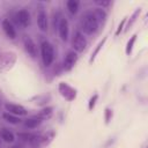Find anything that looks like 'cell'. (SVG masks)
<instances>
[{
    "mask_svg": "<svg viewBox=\"0 0 148 148\" xmlns=\"http://www.w3.org/2000/svg\"><path fill=\"white\" fill-rule=\"evenodd\" d=\"M37 25H38V29L42 31V32H46L47 31V27H49V18H47V14H46V10L40 7L38 9V13H37Z\"/></svg>",
    "mask_w": 148,
    "mask_h": 148,
    "instance_id": "8992f818",
    "label": "cell"
},
{
    "mask_svg": "<svg viewBox=\"0 0 148 148\" xmlns=\"http://www.w3.org/2000/svg\"><path fill=\"white\" fill-rule=\"evenodd\" d=\"M58 31H59V36L61 38V40L66 42L68 39V34H69V25H68V21L66 17L60 16L59 21H58Z\"/></svg>",
    "mask_w": 148,
    "mask_h": 148,
    "instance_id": "52a82bcc",
    "label": "cell"
},
{
    "mask_svg": "<svg viewBox=\"0 0 148 148\" xmlns=\"http://www.w3.org/2000/svg\"><path fill=\"white\" fill-rule=\"evenodd\" d=\"M1 25H2V29H3V31H5V34L7 35L8 38H10V39H15L16 38V30H15L14 25L12 24V22L9 20L5 18L2 21V23H1Z\"/></svg>",
    "mask_w": 148,
    "mask_h": 148,
    "instance_id": "7c38bea8",
    "label": "cell"
},
{
    "mask_svg": "<svg viewBox=\"0 0 148 148\" xmlns=\"http://www.w3.org/2000/svg\"><path fill=\"white\" fill-rule=\"evenodd\" d=\"M42 119H39V118H36L35 116H32L31 118H28V119H25L24 121H23V125H24V127H27V128H31V130H34V128H37L40 124H42Z\"/></svg>",
    "mask_w": 148,
    "mask_h": 148,
    "instance_id": "5bb4252c",
    "label": "cell"
},
{
    "mask_svg": "<svg viewBox=\"0 0 148 148\" xmlns=\"http://www.w3.org/2000/svg\"><path fill=\"white\" fill-rule=\"evenodd\" d=\"M136 37H138V35L134 34V35L128 39V42H127V44H126V47H125V53H126V56H130V54H131V52H132V50H133V46H134V43L136 42Z\"/></svg>",
    "mask_w": 148,
    "mask_h": 148,
    "instance_id": "44dd1931",
    "label": "cell"
},
{
    "mask_svg": "<svg viewBox=\"0 0 148 148\" xmlns=\"http://www.w3.org/2000/svg\"><path fill=\"white\" fill-rule=\"evenodd\" d=\"M34 148H39V147H34Z\"/></svg>",
    "mask_w": 148,
    "mask_h": 148,
    "instance_id": "83f0119b",
    "label": "cell"
},
{
    "mask_svg": "<svg viewBox=\"0 0 148 148\" xmlns=\"http://www.w3.org/2000/svg\"><path fill=\"white\" fill-rule=\"evenodd\" d=\"M40 54H42V60H43V64L45 67H49L53 60H54V49H53V45L47 42V40H44L40 44Z\"/></svg>",
    "mask_w": 148,
    "mask_h": 148,
    "instance_id": "7a4b0ae2",
    "label": "cell"
},
{
    "mask_svg": "<svg viewBox=\"0 0 148 148\" xmlns=\"http://www.w3.org/2000/svg\"><path fill=\"white\" fill-rule=\"evenodd\" d=\"M36 135H37V134H35V133H28V132H20V133H17V136H18L21 140L28 141V142H30V143L34 141V139L36 138Z\"/></svg>",
    "mask_w": 148,
    "mask_h": 148,
    "instance_id": "7402d4cb",
    "label": "cell"
},
{
    "mask_svg": "<svg viewBox=\"0 0 148 148\" xmlns=\"http://www.w3.org/2000/svg\"><path fill=\"white\" fill-rule=\"evenodd\" d=\"M92 13H94V15H95V17H96V20L98 22V25L99 24L103 25L105 23V21H106V17H108L105 10L98 7V8H95V10H92Z\"/></svg>",
    "mask_w": 148,
    "mask_h": 148,
    "instance_id": "9a60e30c",
    "label": "cell"
},
{
    "mask_svg": "<svg viewBox=\"0 0 148 148\" xmlns=\"http://www.w3.org/2000/svg\"><path fill=\"white\" fill-rule=\"evenodd\" d=\"M16 21H17V23H18L22 28H27V27L30 24V21H31L29 12H28L27 9H21V10H18L17 14H16Z\"/></svg>",
    "mask_w": 148,
    "mask_h": 148,
    "instance_id": "8fae6325",
    "label": "cell"
},
{
    "mask_svg": "<svg viewBox=\"0 0 148 148\" xmlns=\"http://www.w3.org/2000/svg\"><path fill=\"white\" fill-rule=\"evenodd\" d=\"M106 39H108V36H104V37H103V39H102V40H99V43L96 45V47L94 49V51L91 52V56H90V58H89V64H92V62H94V60L96 59V57H97V54L99 53L101 49L104 46V44H105Z\"/></svg>",
    "mask_w": 148,
    "mask_h": 148,
    "instance_id": "2e32d148",
    "label": "cell"
},
{
    "mask_svg": "<svg viewBox=\"0 0 148 148\" xmlns=\"http://www.w3.org/2000/svg\"><path fill=\"white\" fill-rule=\"evenodd\" d=\"M140 13H141V8H136L135 10H134V13L131 15V17H130V20H128V22H127V24L125 25V31H127L132 25H133V23L139 18V15H140Z\"/></svg>",
    "mask_w": 148,
    "mask_h": 148,
    "instance_id": "d6986e66",
    "label": "cell"
},
{
    "mask_svg": "<svg viewBox=\"0 0 148 148\" xmlns=\"http://www.w3.org/2000/svg\"><path fill=\"white\" fill-rule=\"evenodd\" d=\"M72 47L75 52H83L87 47V39L82 32L76 31L72 37Z\"/></svg>",
    "mask_w": 148,
    "mask_h": 148,
    "instance_id": "5b68a950",
    "label": "cell"
},
{
    "mask_svg": "<svg viewBox=\"0 0 148 148\" xmlns=\"http://www.w3.org/2000/svg\"><path fill=\"white\" fill-rule=\"evenodd\" d=\"M52 112H53V108L46 106V108L42 109L37 114H35V117H36V118H39V119H42V120H44V119H46V118H50L51 114H52Z\"/></svg>",
    "mask_w": 148,
    "mask_h": 148,
    "instance_id": "e0dca14e",
    "label": "cell"
},
{
    "mask_svg": "<svg viewBox=\"0 0 148 148\" xmlns=\"http://www.w3.org/2000/svg\"><path fill=\"white\" fill-rule=\"evenodd\" d=\"M16 62V54L12 51L2 52L0 53V71L6 72L13 67V65Z\"/></svg>",
    "mask_w": 148,
    "mask_h": 148,
    "instance_id": "3957f363",
    "label": "cell"
},
{
    "mask_svg": "<svg viewBox=\"0 0 148 148\" xmlns=\"http://www.w3.org/2000/svg\"><path fill=\"white\" fill-rule=\"evenodd\" d=\"M77 59H79V57H77V53H76L75 51H68L67 54H66L65 58H64L62 68H64L65 71H71V69L75 66Z\"/></svg>",
    "mask_w": 148,
    "mask_h": 148,
    "instance_id": "ba28073f",
    "label": "cell"
},
{
    "mask_svg": "<svg viewBox=\"0 0 148 148\" xmlns=\"http://www.w3.org/2000/svg\"><path fill=\"white\" fill-rule=\"evenodd\" d=\"M80 27H81L82 31L87 35H91L97 31L98 22L95 17L92 10H87L83 13V15L81 16V20H80Z\"/></svg>",
    "mask_w": 148,
    "mask_h": 148,
    "instance_id": "6da1fadb",
    "label": "cell"
},
{
    "mask_svg": "<svg viewBox=\"0 0 148 148\" xmlns=\"http://www.w3.org/2000/svg\"><path fill=\"white\" fill-rule=\"evenodd\" d=\"M79 6H80V2L76 1V0H68V1L66 2V7H67L68 12H69L71 14H73V15L77 13Z\"/></svg>",
    "mask_w": 148,
    "mask_h": 148,
    "instance_id": "ac0fdd59",
    "label": "cell"
},
{
    "mask_svg": "<svg viewBox=\"0 0 148 148\" xmlns=\"http://www.w3.org/2000/svg\"><path fill=\"white\" fill-rule=\"evenodd\" d=\"M0 138H1L5 142H7V143H12V142H14V140H15L14 133H13L12 131H9L8 128H6V127H3V128L0 130Z\"/></svg>",
    "mask_w": 148,
    "mask_h": 148,
    "instance_id": "4fadbf2b",
    "label": "cell"
},
{
    "mask_svg": "<svg viewBox=\"0 0 148 148\" xmlns=\"http://www.w3.org/2000/svg\"><path fill=\"white\" fill-rule=\"evenodd\" d=\"M95 3H96L97 6H99V8L103 9V8L109 7V6L111 5V1H110V0H105V1H103V0H102V1H101V0H96Z\"/></svg>",
    "mask_w": 148,
    "mask_h": 148,
    "instance_id": "484cf974",
    "label": "cell"
},
{
    "mask_svg": "<svg viewBox=\"0 0 148 148\" xmlns=\"http://www.w3.org/2000/svg\"><path fill=\"white\" fill-rule=\"evenodd\" d=\"M5 109L7 110V112L12 113V114H15L17 117L20 116H27L28 114V111L24 106L20 105V104H14V103H6L5 104Z\"/></svg>",
    "mask_w": 148,
    "mask_h": 148,
    "instance_id": "30bf717a",
    "label": "cell"
},
{
    "mask_svg": "<svg viewBox=\"0 0 148 148\" xmlns=\"http://www.w3.org/2000/svg\"><path fill=\"white\" fill-rule=\"evenodd\" d=\"M126 21H127V17H124V18L121 20V22L119 23V25H118V28H117V30H116V32H114V36H119V34H120V32L124 30Z\"/></svg>",
    "mask_w": 148,
    "mask_h": 148,
    "instance_id": "d4e9b609",
    "label": "cell"
},
{
    "mask_svg": "<svg viewBox=\"0 0 148 148\" xmlns=\"http://www.w3.org/2000/svg\"><path fill=\"white\" fill-rule=\"evenodd\" d=\"M112 117H113L112 109H110V108H105V110H104V120H105V124H106V125L110 124Z\"/></svg>",
    "mask_w": 148,
    "mask_h": 148,
    "instance_id": "603a6c76",
    "label": "cell"
},
{
    "mask_svg": "<svg viewBox=\"0 0 148 148\" xmlns=\"http://www.w3.org/2000/svg\"><path fill=\"white\" fill-rule=\"evenodd\" d=\"M23 45H24L25 52H27L31 58H36V57H37V54H38L37 45H36V43H35L29 36H24V38H23Z\"/></svg>",
    "mask_w": 148,
    "mask_h": 148,
    "instance_id": "9c48e42d",
    "label": "cell"
},
{
    "mask_svg": "<svg viewBox=\"0 0 148 148\" xmlns=\"http://www.w3.org/2000/svg\"><path fill=\"white\" fill-rule=\"evenodd\" d=\"M12 148H18V147H12Z\"/></svg>",
    "mask_w": 148,
    "mask_h": 148,
    "instance_id": "4316f807",
    "label": "cell"
},
{
    "mask_svg": "<svg viewBox=\"0 0 148 148\" xmlns=\"http://www.w3.org/2000/svg\"><path fill=\"white\" fill-rule=\"evenodd\" d=\"M97 101H98V94H94V95L90 97L89 102H88V110H89V111H92V109L95 108Z\"/></svg>",
    "mask_w": 148,
    "mask_h": 148,
    "instance_id": "cb8c5ba5",
    "label": "cell"
},
{
    "mask_svg": "<svg viewBox=\"0 0 148 148\" xmlns=\"http://www.w3.org/2000/svg\"><path fill=\"white\" fill-rule=\"evenodd\" d=\"M2 117H3V119H5L7 123L13 124V125H16V124H20V123H21V119H20L17 116L12 114V113H9V112H5V113L2 114Z\"/></svg>",
    "mask_w": 148,
    "mask_h": 148,
    "instance_id": "ffe728a7",
    "label": "cell"
},
{
    "mask_svg": "<svg viewBox=\"0 0 148 148\" xmlns=\"http://www.w3.org/2000/svg\"><path fill=\"white\" fill-rule=\"evenodd\" d=\"M58 91L68 102H73L76 98V95H77L76 89L73 88V87H71L66 82H59V84H58Z\"/></svg>",
    "mask_w": 148,
    "mask_h": 148,
    "instance_id": "277c9868",
    "label": "cell"
}]
</instances>
